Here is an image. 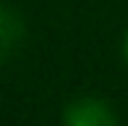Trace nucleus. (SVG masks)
Listing matches in <instances>:
<instances>
[{"instance_id": "obj_1", "label": "nucleus", "mask_w": 128, "mask_h": 126, "mask_svg": "<svg viewBox=\"0 0 128 126\" xmlns=\"http://www.w3.org/2000/svg\"><path fill=\"white\" fill-rule=\"evenodd\" d=\"M63 121L66 126H120L115 113L102 100H94V97H81L71 102L66 108Z\"/></svg>"}, {"instance_id": "obj_2", "label": "nucleus", "mask_w": 128, "mask_h": 126, "mask_svg": "<svg viewBox=\"0 0 128 126\" xmlns=\"http://www.w3.org/2000/svg\"><path fill=\"white\" fill-rule=\"evenodd\" d=\"M21 26H24V24H21L13 13L0 11V58H3V55L16 45V39L21 37V32H24Z\"/></svg>"}, {"instance_id": "obj_3", "label": "nucleus", "mask_w": 128, "mask_h": 126, "mask_svg": "<svg viewBox=\"0 0 128 126\" xmlns=\"http://www.w3.org/2000/svg\"><path fill=\"white\" fill-rule=\"evenodd\" d=\"M126 60H128V37H126Z\"/></svg>"}]
</instances>
